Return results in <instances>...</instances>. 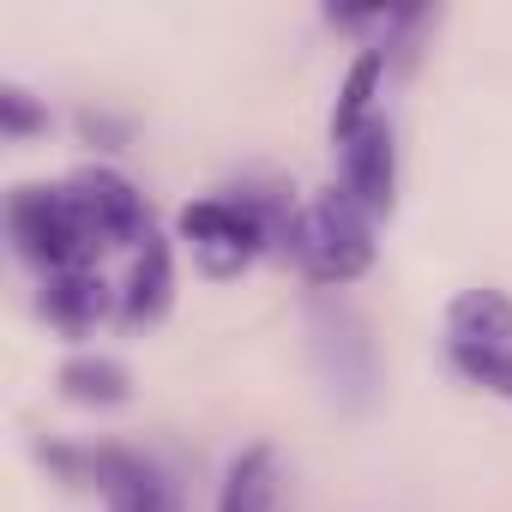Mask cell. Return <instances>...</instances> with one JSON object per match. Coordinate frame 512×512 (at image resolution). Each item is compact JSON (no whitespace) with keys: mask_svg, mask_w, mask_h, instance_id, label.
<instances>
[{"mask_svg":"<svg viewBox=\"0 0 512 512\" xmlns=\"http://www.w3.org/2000/svg\"><path fill=\"white\" fill-rule=\"evenodd\" d=\"M91 476H97L109 512H175V488L139 452H97L91 458Z\"/></svg>","mask_w":512,"mask_h":512,"instance_id":"9","label":"cell"},{"mask_svg":"<svg viewBox=\"0 0 512 512\" xmlns=\"http://www.w3.org/2000/svg\"><path fill=\"white\" fill-rule=\"evenodd\" d=\"M308 332H314V356H320V374H326L332 398H344V404H368V392H374V344H368L362 314L344 308V302L314 296V308H308Z\"/></svg>","mask_w":512,"mask_h":512,"instance_id":"4","label":"cell"},{"mask_svg":"<svg viewBox=\"0 0 512 512\" xmlns=\"http://www.w3.org/2000/svg\"><path fill=\"white\" fill-rule=\"evenodd\" d=\"M446 350H512V296L494 284L458 290L446 302Z\"/></svg>","mask_w":512,"mask_h":512,"instance_id":"7","label":"cell"},{"mask_svg":"<svg viewBox=\"0 0 512 512\" xmlns=\"http://www.w3.org/2000/svg\"><path fill=\"white\" fill-rule=\"evenodd\" d=\"M175 302V253L163 235H145L133 247V266H127V284H121V320L127 326H157Z\"/></svg>","mask_w":512,"mask_h":512,"instance_id":"8","label":"cell"},{"mask_svg":"<svg viewBox=\"0 0 512 512\" xmlns=\"http://www.w3.org/2000/svg\"><path fill=\"white\" fill-rule=\"evenodd\" d=\"M43 314H49V326H61L67 338H85V332L109 314V284H103L91 266L49 272V278H43Z\"/></svg>","mask_w":512,"mask_h":512,"instance_id":"10","label":"cell"},{"mask_svg":"<svg viewBox=\"0 0 512 512\" xmlns=\"http://www.w3.org/2000/svg\"><path fill=\"white\" fill-rule=\"evenodd\" d=\"M338 175H344V193L368 217L392 211V199H398V145H392V127L380 115L362 121L350 139H338Z\"/></svg>","mask_w":512,"mask_h":512,"instance_id":"6","label":"cell"},{"mask_svg":"<svg viewBox=\"0 0 512 512\" xmlns=\"http://www.w3.org/2000/svg\"><path fill=\"white\" fill-rule=\"evenodd\" d=\"M272 500H278V458L272 446H247L223 476L217 512H272Z\"/></svg>","mask_w":512,"mask_h":512,"instance_id":"12","label":"cell"},{"mask_svg":"<svg viewBox=\"0 0 512 512\" xmlns=\"http://www.w3.org/2000/svg\"><path fill=\"white\" fill-rule=\"evenodd\" d=\"M7 229H13V247L49 278V272H73V266H91V229L73 205L67 187H19L7 199Z\"/></svg>","mask_w":512,"mask_h":512,"instance_id":"3","label":"cell"},{"mask_svg":"<svg viewBox=\"0 0 512 512\" xmlns=\"http://www.w3.org/2000/svg\"><path fill=\"white\" fill-rule=\"evenodd\" d=\"M55 386L67 404H85V410H121L133 398V374L115 356H67Z\"/></svg>","mask_w":512,"mask_h":512,"instance_id":"11","label":"cell"},{"mask_svg":"<svg viewBox=\"0 0 512 512\" xmlns=\"http://www.w3.org/2000/svg\"><path fill=\"white\" fill-rule=\"evenodd\" d=\"M446 356H452V368L470 386H482V392L512 404V350H446Z\"/></svg>","mask_w":512,"mask_h":512,"instance_id":"14","label":"cell"},{"mask_svg":"<svg viewBox=\"0 0 512 512\" xmlns=\"http://www.w3.org/2000/svg\"><path fill=\"white\" fill-rule=\"evenodd\" d=\"M67 193H73V205H79V217H85V229H91L97 247H127V241L151 235L145 193L127 175H115V169H79L67 181Z\"/></svg>","mask_w":512,"mask_h":512,"instance_id":"5","label":"cell"},{"mask_svg":"<svg viewBox=\"0 0 512 512\" xmlns=\"http://www.w3.org/2000/svg\"><path fill=\"white\" fill-rule=\"evenodd\" d=\"M290 223H296V211H278L260 193H211V199H193L175 217V229L193 247L199 272H211V278L247 272L272 241H290Z\"/></svg>","mask_w":512,"mask_h":512,"instance_id":"1","label":"cell"},{"mask_svg":"<svg viewBox=\"0 0 512 512\" xmlns=\"http://www.w3.org/2000/svg\"><path fill=\"white\" fill-rule=\"evenodd\" d=\"M380 79H386V49H362L356 67H350L344 85H338V103H332V145L350 139L362 121H374V91H380Z\"/></svg>","mask_w":512,"mask_h":512,"instance_id":"13","label":"cell"},{"mask_svg":"<svg viewBox=\"0 0 512 512\" xmlns=\"http://www.w3.org/2000/svg\"><path fill=\"white\" fill-rule=\"evenodd\" d=\"M284 247L302 260V272H308L314 284L344 290V284H356V278L374 266V217H368L344 187H326L314 205L296 211Z\"/></svg>","mask_w":512,"mask_h":512,"instance_id":"2","label":"cell"},{"mask_svg":"<svg viewBox=\"0 0 512 512\" xmlns=\"http://www.w3.org/2000/svg\"><path fill=\"white\" fill-rule=\"evenodd\" d=\"M49 127V109L25 85H0V133L7 139H37Z\"/></svg>","mask_w":512,"mask_h":512,"instance_id":"15","label":"cell"}]
</instances>
